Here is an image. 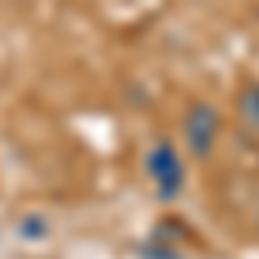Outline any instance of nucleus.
<instances>
[{
  "label": "nucleus",
  "instance_id": "nucleus-1",
  "mask_svg": "<svg viewBox=\"0 0 259 259\" xmlns=\"http://www.w3.org/2000/svg\"><path fill=\"white\" fill-rule=\"evenodd\" d=\"M221 132H225V118L214 104L207 100H190L183 121H180V139H183V152L194 162H207L218 152Z\"/></svg>",
  "mask_w": 259,
  "mask_h": 259
},
{
  "label": "nucleus",
  "instance_id": "nucleus-2",
  "mask_svg": "<svg viewBox=\"0 0 259 259\" xmlns=\"http://www.w3.org/2000/svg\"><path fill=\"white\" fill-rule=\"evenodd\" d=\"M145 173L156 183V197L159 200H177L183 183H187V162L180 156V149L169 139H159L149 156H145Z\"/></svg>",
  "mask_w": 259,
  "mask_h": 259
},
{
  "label": "nucleus",
  "instance_id": "nucleus-3",
  "mask_svg": "<svg viewBox=\"0 0 259 259\" xmlns=\"http://www.w3.org/2000/svg\"><path fill=\"white\" fill-rule=\"evenodd\" d=\"M235 114H239V124L249 135H259V80L256 76H249L239 87V94H235Z\"/></svg>",
  "mask_w": 259,
  "mask_h": 259
},
{
  "label": "nucleus",
  "instance_id": "nucleus-4",
  "mask_svg": "<svg viewBox=\"0 0 259 259\" xmlns=\"http://www.w3.org/2000/svg\"><path fill=\"white\" fill-rule=\"evenodd\" d=\"M14 232H18V239H24V242H45L49 235H52V225H49L45 214L28 211V214H21V221H18Z\"/></svg>",
  "mask_w": 259,
  "mask_h": 259
}]
</instances>
